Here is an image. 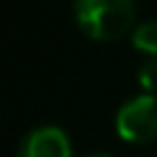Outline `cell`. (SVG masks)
Here are the masks:
<instances>
[{
  "instance_id": "1",
  "label": "cell",
  "mask_w": 157,
  "mask_h": 157,
  "mask_svg": "<svg viewBox=\"0 0 157 157\" xmlns=\"http://www.w3.org/2000/svg\"><path fill=\"white\" fill-rule=\"evenodd\" d=\"M73 16L78 26L94 39H115L134 32V0H73Z\"/></svg>"
},
{
  "instance_id": "2",
  "label": "cell",
  "mask_w": 157,
  "mask_h": 157,
  "mask_svg": "<svg viewBox=\"0 0 157 157\" xmlns=\"http://www.w3.org/2000/svg\"><path fill=\"white\" fill-rule=\"evenodd\" d=\"M115 131L126 141H152L157 136V94H134L121 102Z\"/></svg>"
},
{
  "instance_id": "3",
  "label": "cell",
  "mask_w": 157,
  "mask_h": 157,
  "mask_svg": "<svg viewBox=\"0 0 157 157\" xmlns=\"http://www.w3.org/2000/svg\"><path fill=\"white\" fill-rule=\"evenodd\" d=\"M18 157H73V147L60 126L42 123L24 134Z\"/></svg>"
},
{
  "instance_id": "4",
  "label": "cell",
  "mask_w": 157,
  "mask_h": 157,
  "mask_svg": "<svg viewBox=\"0 0 157 157\" xmlns=\"http://www.w3.org/2000/svg\"><path fill=\"white\" fill-rule=\"evenodd\" d=\"M131 45L141 50L147 58H157V18H147L136 24L131 32Z\"/></svg>"
},
{
  "instance_id": "5",
  "label": "cell",
  "mask_w": 157,
  "mask_h": 157,
  "mask_svg": "<svg viewBox=\"0 0 157 157\" xmlns=\"http://www.w3.org/2000/svg\"><path fill=\"white\" fill-rule=\"evenodd\" d=\"M136 78L147 89V94H155L157 92V58H147L139 66V71H136Z\"/></svg>"
},
{
  "instance_id": "6",
  "label": "cell",
  "mask_w": 157,
  "mask_h": 157,
  "mask_svg": "<svg viewBox=\"0 0 157 157\" xmlns=\"http://www.w3.org/2000/svg\"><path fill=\"white\" fill-rule=\"evenodd\" d=\"M86 157H110V155H105V152H94V155H86Z\"/></svg>"
}]
</instances>
